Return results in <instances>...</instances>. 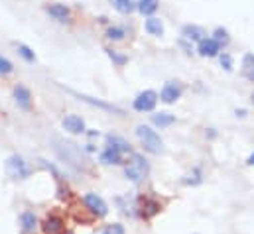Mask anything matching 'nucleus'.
Listing matches in <instances>:
<instances>
[{
    "mask_svg": "<svg viewBox=\"0 0 254 234\" xmlns=\"http://www.w3.org/2000/svg\"><path fill=\"white\" fill-rule=\"evenodd\" d=\"M156 103H158V95L154 91H144V93H140L134 99V111H138V113H150V111H154Z\"/></svg>",
    "mask_w": 254,
    "mask_h": 234,
    "instance_id": "nucleus-5",
    "label": "nucleus"
},
{
    "mask_svg": "<svg viewBox=\"0 0 254 234\" xmlns=\"http://www.w3.org/2000/svg\"><path fill=\"white\" fill-rule=\"evenodd\" d=\"M253 103H254V95H253Z\"/></svg>",
    "mask_w": 254,
    "mask_h": 234,
    "instance_id": "nucleus-33",
    "label": "nucleus"
},
{
    "mask_svg": "<svg viewBox=\"0 0 254 234\" xmlns=\"http://www.w3.org/2000/svg\"><path fill=\"white\" fill-rule=\"evenodd\" d=\"M12 71H14L12 61H8L6 58H2V56H0V75H10Z\"/></svg>",
    "mask_w": 254,
    "mask_h": 234,
    "instance_id": "nucleus-27",
    "label": "nucleus"
},
{
    "mask_svg": "<svg viewBox=\"0 0 254 234\" xmlns=\"http://www.w3.org/2000/svg\"><path fill=\"white\" fill-rule=\"evenodd\" d=\"M14 101H16V105H18L20 109H24V111H30V109H32V93H30L24 85H18V87L14 89Z\"/></svg>",
    "mask_w": 254,
    "mask_h": 234,
    "instance_id": "nucleus-8",
    "label": "nucleus"
},
{
    "mask_svg": "<svg viewBox=\"0 0 254 234\" xmlns=\"http://www.w3.org/2000/svg\"><path fill=\"white\" fill-rule=\"evenodd\" d=\"M107 146H113V148L121 150L123 154H132L130 144H128L127 140H123L121 136H109V138H107Z\"/></svg>",
    "mask_w": 254,
    "mask_h": 234,
    "instance_id": "nucleus-16",
    "label": "nucleus"
},
{
    "mask_svg": "<svg viewBox=\"0 0 254 234\" xmlns=\"http://www.w3.org/2000/svg\"><path fill=\"white\" fill-rule=\"evenodd\" d=\"M158 0H136V8L144 14V16H152L158 10Z\"/></svg>",
    "mask_w": 254,
    "mask_h": 234,
    "instance_id": "nucleus-18",
    "label": "nucleus"
},
{
    "mask_svg": "<svg viewBox=\"0 0 254 234\" xmlns=\"http://www.w3.org/2000/svg\"><path fill=\"white\" fill-rule=\"evenodd\" d=\"M48 12H50V16H54L56 20H60V22H65V20H69V8L65 6V4H52L50 8H48Z\"/></svg>",
    "mask_w": 254,
    "mask_h": 234,
    "instance_id": "nucleus-15",
    "label": "nucleus"
},
{
    "mask_svg": "<svg viewBox=\"0 0 254 234\" xmlns=\"http://www.w3.org/2000/svg\"><path fill=\"white\" fill-rule=\"evenodd\" d=\"M109 56H111V59H115L119 65H125V63H127V58H125V56H117V54L111 52V50H109Z\"/></svg>",
    "mask_w": 254,
    "mask_h": 234,
    "instance_id": "nucleus-31",
    "label": "nucleus"
},
{
    "mask_svg": "<svg viewBox=\"0 0 254 234\" xmlns=\"http://www.w3.org/2000/svg\"><path fill=\"white\" fill-rule=\"evenodd\" d=\"M199 56H203V58H215V56H219V52H221V46L213 40V38H205L201 44H199Z\"/></svg>",
    "mask_w": 254,
    "mask_h": 234,
    "instance_id": "nucleus-12",
    "label": "nucleus"
},
{
    "mask_svg": "<svg viewBox=\"0 0 254 234\" xmlns=\"http://www.w3.org/2000/svg\"><path fill=\"white\" fill-rule=\"evenodd\" d=\"M249 166H254V154L251 156V158H249Z\"/></svg>",
    "mask_w": 254,
    "mask_h": 234,
    "instance_id": "nucleus-32",
    "label": "nucleus"
},
{
    "mask_svg": "<svg viewBox=\"0 0 254 234\" xmlns=\"http://www.w3.org/2000/svg\"><path fill=\"white\" fill-rule=\"evenodd\" d=\"M213 40H215L219 46H221V44H223V46H227V44H229V34H227V30L217 28V30H215V38H213Z\"/></svg>",
    "mask_w": 254,
    "mask_h": 234,
    "instance_id": "nucleus-25",
    "label": "nucleus"
},
{
    "mask_svg": "<svg viewBox=\"0 0 254 234\" xmlns=\"http://www.w3.org/2000/svg\"><path fill=\"white\" fill-rule=\"evenodd\" d=\"M197 183H201V172H199V170H195V172L190 174L188 179H186V185H197Z\"/></svg>",
    "mask_w": 254,
    "mask_h": 234,
    "instance_id": "nucleus-29",
    "label": "nucleus"
},
{
    "mask_svg": "<svg viewBox=\"0 0 254 234\" xmlns=\"http://www.w3.org/2000/svg\"><path fill=\"white\" fill-rule=\"evenodd\" d=\"M152 122H154L156 126L164 128V126L174 124V122H176V117H174V115H170V113H158V115H154V117H152Z\"/></svg>",
    "mask_w": 254,
    "mask_h": 234,
    "instance_id": "nucleus-20",
    "label": "nucleus"
},
{
    "mask_svg": "<svg viewBox=\"0 0 254 234\" xmlns=\"http://www.w3.org/2000/svg\"><path fill=\"white\" fill-rule=\"evenodd\" d=\"M101 234H125V227L123 225H109L103 229Z\"/></svg>",
    "mask_w": 254,
    "mask_h": 234,
    "instance_id": "nucleus-28",
    "label": "nucleus"
},
{
    "mask_svg": "<svg viewBox=\"0 0 254 234\" xmlns=\"http://www.w3.org/2000/svg\"><path fill=\"white\" fill-rule=\"evenodd\" d=\"M85 205H87V209L95 215V217H105L107 213H109V207H107V203L97 195V193H89V195H85Z\"/></svg>",
    "mask_w": 254,
    "mask_h": 234,
    "instance_id": "nucleus-6",
    "label": "nucleus"
},
{
    "mask_svg": "<svg viewBox=\"0 0 254 234\" xmlns=\"http://www.w3.org/2000/svg\"><path fill=\"white\" fill-rule=\"evenodd\" d=\"M160 211H162V207H160V203L154 201V199H144L142 205H140V215H142L144 219H152V217L158 215Z\"/></svg>",
    "mask_w": 254,
    "mask_h": 234,
    "instance_id": "nucleus-13",
    "label": "nucleus"
},
{
    "mask_svg": "<svg viewBox=\"0 0 254 234\" xmlns=\"http://www.w3.org/2000/svg\"><path fill=\"white\" fill-rule=\"evenodd\" d=\"M146 32H148L150 36H162V34H164V24H162V20L150 16V18L146 20Z\"/></svg>",
    "mask_w": 254,
    "mask_h": 234,
    "instance_id": "nucleus-17",
    "label": "nucleus"
},
{
    "mask_svg": "<svg viewBox=\"0 0 254 234\" xmlns=\"http://www.w3.org/2000/svg\"><path fill=\"white\" fill-rule=\"evenodd\" d=\"M115 2V8L121 12V14H130L134 8H136V2L134 0H113Z\"/></svg>",
    "mask_w": 254,
    "mask_h": 234,
    "instance_id": "nucleus-22",
    "label": "nucleus"
},
{
    "mask_svg": "<svg viewBox=\"0 0 254 234\" xmlns=\"http://www.w3.org/2000/svg\"><path fill=\"white\" fill-rule=\"evenodd\" d=\"M42 229H44V233L46 234H64L65 223H64V219H62V217L52 215V217H48V219L44 221Z\"/></svg>",
    "mask_w": 254,
    "mask_h": 234,
    "instance_id": "nucleus-9",
    "label": "nucleus"
},
{
    "mask_svg": "<svg viewBox=\"0 0 254 234\" xmlns=\"http://www.w3.org/2000/svg\"><path fill=\"white\" fill-rule=\"evenodd\" d=\"M182 93H184L182 85L176 83V81H170V83L164 85V89H162V93H160V99H162L166 105H172V103H176V101L182 97Z\"/></svg>",
    "mask_w": 254,
    "mask_h": 234,
    "instance_id": "nucleus-7",
    "label": "nucleus"
},
{
    "mask_svg": "<svg viewBox=\"0 0 254 234\" xmlns=\"http://www.w3.org/2000/svg\"><path fill=\"white\" fill-rule=\"evenodd\" d=\"M54 150L58 152V156L65 160L69 166L77 168V170H83L87 166V158L83 156L81 148H77V144L73 142H67V140H62V138H54Z\"/></svg>",
    "mask_w": 254,
    "mask_h": 234,
    "instance_id": "nucleus-1",
    "label": "nucleus"
},
{
    "mask_svg": "<svg viewBox=\"0 0 254 234\" xmlns=\"http://www.w3.org/2000/svg\"><path fill=\"white\" fill-rule=\"evenodd\" d=\"M6 172H8V176L12 177V179H26V177L30 176V168H28V164H26L20 156L8 158V162H6Z\"/></svg>",
    "mask_w": 254,
    "mask_h": 234,
    "instance_id": "nucleus-4",
    "label": "nucleus"
},
{
    "mask_svg": "<svg viewBox=\"0 0 254 234\" xmlns=\"http://www.w3.org/2000/svg\"><path fill=\"white\" fill-rule=\"evenodd\" d=\"M22 229L28 231V233L36 229V217H34L32 213H24V215H22Z\"/></svg>",
    "mask_w": 254,
    "mask_h": 234,
    "instance_id": "nucleus-23",
    "label": "nucleus"
},
{
    "mask_svg": "<svg viewBox=\"0 0 254 234\" xmlns=\"http://www.w3.org/2000/svg\"><path fill=\"white\" fill-rule=\"evenodd\" d=\"M221 65H223L227 71H231V69H233V59H231V56H227V54L221 56Z\"/></svg>",
    "mask_w": 254,
    "mask_h": 234,
    "instance_id": "nucleus-30",
    "label": "nucleus"
},
{
    "mask_svg": "<svg viewBox=\"0 0 254 234\" xmlns=\"http://www.w3.org/2000/svg\"><path fill=\"white\" fill-rule=\"evenodd\" d=\"M184 36H186L188 40L199 42V44L205 40V38H203V36H205V32H203L201 28H197V26H186V28H184Z\"/></svg>",
    "mask_w": 254,
    "mask_h": 234,
    "instance_id": "nucleus-19",
    "label": "nucleus"
},
{
    "mask_svg": "<svg viewBox=\"0 0 254 234\" xmlns=\"http://www.w3.org/2000/svg\"><path fill=\"white\" fill-rule=\"evenodd\" d=\"M18 54L26 59V61H34V59H36L34 52H32L28 46H24V44H18Z\"/></svg>",
    "mask_w": 254,
    "mask_h": 234,
    "instance_id": "nucleus-26",
    "label": "nucleus"
},
{
    "mask_svg": "<svg viewBox=\"0 0 254 234\" xmlns=\"http://www.w3.org/2000/svg\"><path fill=\"white\" fill-rule=\"evenodd\" d=\"M243 65H245V69H243L245 77H247L249 81H254V56H253V54L245 56V59H243Z\"/></svg>",
    "mask_w": 254,
    "mask_h": 234,
    "instance_id": "nucleus-21",
    "label": "nucleus"
},
{
    "mask_svg": "<svg viewBox=\"0 0 254 234\" xmlns=\"http://www.w3.org/2000/svg\"><path fill=\"white\" fill-rule=\"evenodd\" d=\"M101 162L103 164H123V152L121 150H117V148H113V146H107L105 148V152L101 154Z\"/></svg>",
    "mask_w": 254,
    "mask_h": 234,
    "instance_id": "nucleus-14",
    "label": "nucleus"
},
{
    "mask_svg": "<svg viewBox=\"0 0 254 234\" xmlns=\"http://www.w3.org/2000/svg\"><path fill=\"white\" fill-rule=\"evenodd\" d=\"M127 36V30L125 28H109V32H107V38H111V40H123Z\"/></svg>",
    "mask_w": 254,
    "mask_h": 234,
    "instance_id": "nucleus-24",
    "label": "nucleus"
},
{
    "mask_svg": "<svg viewBox=\"0 0 254 234\" xmlns=\"http://www.w3.org/2000/svg\"><path fill=\"white\" fill-rule=\"evenodd\" d=\"M71 95H75L79 101H85V103H89V105H93V107H99V109H103V111H109V113H117V115H123V111L121 109H117V107H113V105H109V103H103V101H95V99H91V97H87V95H81V93H75V91H71V89H67Z\"/></svg>",
    "mask_w": 254,
    "mask_h": 234,
    "instance_id": "nucleus-10",
    "label": "nucleus"
},
{
    "mask_svg": "<svg viewBox=\"0 0 254 234\" xmlns=\"http://www.w3.org/2000/svg\"><path fill=\"white\" fill-rule=\"evenodd\" d=\"M136 136H138V140L142 142V146H144L146 152H150V154H162V152H164V142H162L160 134H158L156 130H152L150 126L140 124V126L136 128Z\"/></svg>",
    "mask_w": 254,
    "mask_h": 234,
    "instance_id": "nucleus-2",
    "label": "nucleus"
},
{
    "mask_svg": "<svg viewBox=\"0 0 254 234\" xmlns=\"http://www.w3.org/2000/svg\"><path fill=\"white\" fill-rule=\"evenodd\" d=\"M148 172H150V166H148L146 158H144L142 154H134V152H132V154H130V162H128L127 168H125L127 179H130L132 183H140L142 179H146Z\"/></svg>",
    "mask_w": 254,
    "mask_h": 234,
    "instance_id": "nucleus-3",
    "label": "nucleus"
},
{
    "mask_svg": "<svg viewBox=\"0 0 254 234\" xmlns=\"http://www.w3.org/2000/svg\"><path fill=\"white\" fill-rule=\"evenodd\" d=\"M62 124H64L65 130L71 132V134H83V132H85V122H83V118L77 117V115L65 117Z\"/></svg>",
    "mask_w": 254,
    "mask_h": 234,
    "instance_id": "nucleus-11",
    "label": "nucleus"
}]
</instances>
